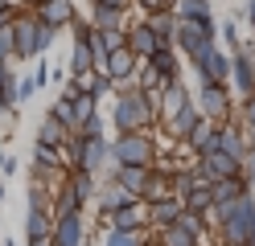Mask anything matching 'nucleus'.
Segmentation results:
<instances>
[{
	"label": "nucleus",
	"mask_w": 255,
	"mask_h": 246,
	"mask_svg": "<svg viewBox=\"0 0 255 246\" xmlns=\"http://www.w3.org/2000/svg\"><path fill=\"white\" fill-rule=\"evenodd\" d=\"M156 98L161 94H148V90H140V86H124L116 94V107H111V123H116L120 131H144L156 115Z\"/></svg>",
	"instance_id": "f257e3e1"
},
{
	"label": "nucleus",
	"mask_w": 255,
	"mask_h": 246,
	"mask_svg": "<svg viewBox=\"0 0 255 246\" xmlns=\"http://www.w3.org/2000/svg\"><path fill=\"white\" fill-rule=\"evenodd\" d=\"M120 164H156V144L148 140V131H120L116 140H111V168H120Z\"/></svg>",
	"instance_id": "f03ea898"
},
{
	"label": "nucleus",
	"mask_w": 255,
	"mask_h": 246,
	"mask_svg": "<svg viewBox=\"0 0 255 246\" xmlns=\"http://www.w3.org/2000/svg\"><path fill=\"white\" fill-rule=\"evenodd\" d=\"M173 45H177L189 62H198L218 45V29H214V21H177V41Z\"/></svg>",
	"instance_id": "7ed1b4c3"
},
{
	"label": "nucleus",
	"mask_w": 255,
	"mask_h": 246,
	"mask_svg": "<svg viewBox=\"0 0 255 246\" xmlns=\"http://www.w3.org/2000/svg\"><path fill=\"white\" fill-rule=\"evenodd\" d=\"M198 111L206 115V119H214V123H227L231 119V82H198Z\"/></svg>",
	"instance_id": "20e7f679"
},
{
	"label": "nucleus",
	"mask_w": 255,
	"mask_h": 246,
	"mask_svg": "<svg viewBox=\"0 0 255 246\" xmlns=\"http://www.w3.org/2000/svg\"><path fill=\"white\" fill-rule=\"evenodd\" d=\"M12 37H17V54L12 58H21V62H33L41 58V21L33 12H17V21H12Z\"/></svg>",
	"instance_id": "39448f33"
},
{
	"label": "nucleus",
	"mask_w": 255,
	"mask_h": 246,
	"mask_svg": "<svg viewBox=\"0 0 255 246\" xmlns=\"http://www.w3.org/2000/svg\"><path fill=\"white\" fill-rule=\"evenodd\" d=\"M231 90L243 98H255V54L251 49H235L231 54Z\"/></svg>",
	"instance_id": "423d86ee"
},
{
	"label": "nucleus",
	"mask_w": 255,
	"mask_h": 246,
	"mask_svg": "<svg viewBox=\"0 0 255 246\" xmlns=\"http://www.w3.org/2000/svg\"><path fill=\"white\" fill-rule=\"evenodd\" d=\"M136 70H140V58L132 54V49H111L107 54V66H103V74L116 82V90H124V86H136Z\"/></svg>",
	"instance_id": "0eeeda50"
},
{
	"label": "nucleus",
	"mask_w": 255,
	"mask_h": 246,
	"mask_svg": "<svg viewBox=\"0 0 255 246\" xmlns=\"http://www.w3.org/2000/svg\"><path fill=\"white\" fill-rule=\"evenodd\" d=\"M194 168L206 176V180H222V176H235L243 168V160H235L231 152H222V148H210V152H202L194 160Z\"/></svg>",
	"instance_id": "6e6552de"
},
{
	"label": "nucleus",
	"mask_w": 255,
	"mask_h": 246,
	"mask_svg": "<svg viewBox=\"0 0 255 246\" xmlns=\"http://www.w3.org/2000/svg\"><path fill=\"white\" fill-rule=\"evenodd\" d=\"M33 16L50 29H66L78 21V8H74V0H33Z\"/></svg>",
	"instance_id": "1a4fd4ad"
},
{
	"label": "nucleus",
	"mask_w": 255,
	"mask_h": 246,
	"mask_svg": "<svg viewBox=\"0 0 255 246\" xmlns=\"http://www.w3.org/2000/svg\"><path fill=\"white\" fill-rule=\"evenodd\" d=\"M198 70V82H231V54H222V49L214 45L206 58H198V62H189Z\"/></svg>",
	"instance_id": "9d476101"
},
{
	"label": "nucleus",
	"mask_w": 255,
	"mask_h": 246,
	"mask_svg": "<svg viewBox=\"0 0 255 246\" xmlns=\"http://www.w3.org/2000/svg\"><path fill=\"white\" fill-rule=\"evenodd\" d=\"M54 246H83L87 242V226H83V209L78 213H66V218H54V234H50Z\"/></svg>",
	"instance_id": "9b49d317"
},
{
	"label": "nucleus",
	"mask_w": 255,
	"mask_h": 246,
	"mask_svg": "<svg viewBox=\"0 0 255 246\" xmlns=\"http://www.w3.org/2000/svg\"><path fill=\"white\" fill-rule=\"evenodd\" d=\"M107 226L111 230H148V201H140V197L128 201L124 209H116L107 218Z\"/></svg>",
	"instance_id": "f8f14e48"
},
{
	"label": "nucleus",
	"mask_w": 255,
	"mask_h": 246,
	"mask_svg": "<svg viewBox=\"0 0 255 246\" xmlns=\"http://www.w3.org/2000/svg\"><path fill=\"white\" fill-rule=\"evenodd\" d=\"M202 123V111H198V103H194V98H189V103L177 111V115H169V119H165V127H169V140H189V131H194Z\"/></svg>",
	"instance_id": "ddd939ff"
},
{
	"label": "nucleus",
	"mask_w": 255,
	"mask_h": 246,
	"mask_svg": "<svg viewBox=\"0 0 255 246\" xmlns=\"http://www.w3.org/2000/svg\"><path fill=\"white\" fill-rule=\"evenodd\" d=\"M128 49L144 62V58H152L156 49H161V41H156V33L148 29V21H136V25H128Z\"/></svg>",
	"instance_id": "4468645a"
},
{
	"label": "nucleus",
	"mask_w": 255,
	"mask_h": 246,
	"mask_svg": "<svg viewBox=\"0 0 255 246\" xmlns=\"http://www.w3.org/2000/svg\"><path fill=\"white\" fill-rule=\"evenodd\" d=\"M95 201H99V218H111L116 209H124L128 201H136V193H128L120 180H107V185L95 193Z\"/></svg>",
	"instance_id": "2eb2a0df"
},
{
	"label": "nucleus",
	"mask_w": 255,
	"mask_h": 246,
	"mask_svg": "<svg viewBox=\"0 0 255 246\" xmlns=\"http://www.w3.org/2000/svg\"><path fill=\"white\" fill-rule=\"evenodd\" d=\"M181 209H185L181 197H161V201H148V226H152V230H165V226L177 222Z\"/></svg>",
	"instance_id": "dca6fc26"
},
{
	"label": "nucleus",
	"mask_w": 255,
	"mask_h": 246,
	"mask_svg": "<svg viewBox=\"0 0 255 246\" xmlns=\"http://www.w3.org/2000/svg\"><path fill=\"white\" fill-rule=\"evenodd\" d=\"M54 234V213L41 209V205H29V218H25V242H45Z\"/></svg>",
	"instance_id": "f3484780"
},
{
	"label": "nucleus",
	"mask_w": 255,
	"mask_h": 246,
	"mask_svg": "<svg viewBox=\"0 0 255 246\" xmlns=\"http://www.w3.org/2000/svg\"><path fill=\"white\" fill-rule=\"evenodd\" d=\"M144 21H148V29L156 33V41H161V45H173V41H177V12H173V8L144 12Z\"/></svg>",
	"instance_id": "a211bd4d"
},
{
	"label": "nucleus",
	"mask_w": 255,
	"mask_h": 246,
	"mask_svg": "<svg viewBox=\"0 0 255 246\" xmlns=\"http://www.w3.org/2000/svg\"><path fill=\"white\" fill-rule=\"evenodd\" d=\"M111 180H120L128 193L144 197V185H148V164H120V168H111Z\"/></svg>",
	"instance_id": "6ab92c4d"
},
{
	"label": "nucleus",
	"mask_w": 255,
	"mask_h": 246,
	"mask_svg": "<svg viewBox=\"0 0 255 246\" xmlns=\"http://www.w3.org/2000/svg\"><path fill=\"white\" fill-rule=\"evenodd\" d=\"M144 62H148V66H152V70L161 74L165 82L181 78V58H177V45H161V49H156L152 58H144Z\"/></svg>",
	"instance_id": "aec40b11"
},
{
	"label": "nucleus",
	"mask_w": 255,
	"mask_h": 246,
	"mask_svg": "<svg viewBox=\"0 0 255 246\" xmlns=\"http://www.w3.org/2000/svg\"><path fill=\"white\" fill-rule=\"evenodd\" d=\"M185 148H189L194 156H202V152H210V148H218V123H214V119H206V115H202V123H198L194 131H189Z\"/></svg>",
	"instance_id": "412c9836"
},
{
	"label": "nucleus",
	"mask_w": 255,
	"mask_h": 246,
	"mask_svg": "<svg viewBox=\"0 0 255 246\" xmlns=\"http://www.w3.org/2000/svg\"><path fill=\"white\" fill-rule=\"evenodd\" d=\"M62 168V148H50V144H33V176H50Z\"/></svg>",
	"instance_id": "4be33fe9"
},
{
	"label": "nucleus",
	"mask_w": 255,
	"mask_h": 246,
	"mask_svg": "<svg viewBox=\"0 0 255 246\" xmlns=\"http://www.w3.org/2000/svg\"><path fill=\"white\" fill-rule=\"evenodd\" d=\"M177 21H214V4L210 0H173Z\"/></svg>",
	"instance_id": "5701e85b"
},
{
	"label": "nucleus",
	"mask_w": 255,
	"mask_h": 246,
	"mask_svg": "<svg viewBox=\"0 0 255 246\" xmlns=\"http://www.w3.org/2000/svg\"><path fill=\"white\" fill-rule=\"evenodd\" d=\"M83 70H95V49L83 33H74V45H70V74H83Z\"/></svg>",
	"instance_id": "b1692460"
},
{
	"label": "nucleus",
	"mask_w": 255,
	"mask_h": 246,
	"mask_svg": "<svg viewBox=\"0 0 255 246\" xmlns=\"http://www.w3.org/2000/svg\"><path fill=\"white\" fill-rule=\"evenodd\" d=\"M124 16H128V12L107 8V4H99V0H91V25H95V29H128Z\"/></svg>",
	"instance_id": "393cba45"
},
{
	"label": "nucleus",
	"mask_w": 255,
	"mask_h": 246,
	"mask_svg": "<svg viewBox=\"0 0 255 246\" xmlns=\"http://www.w3.org/2000/svg\"><path fill=\"white\" fill-rule=\"evenodd\" d=\"M66 140H70V127H66V123H58L54 115H45V123L37 127V144H50V148H62Z\"/></svg>",
	"instance_id": "a878e982"
},
{
	"label": "nucleus",
	"mask_w": 255,
	"mask_h": 246,
	"mask_svg": "<svg viewBox=\"0 0 255 246\" xmlns=\"http://www.w3.org/2000/svg\"><path fill=\"white\" fill-rule=\"evenodd\" d=\"M70 189L78 193V197H83V205L87 201H95V193H99V180H95V172H87V168H70Z\"/></svg>",
	"instance_id": "bb28decb"
},
{
	"label": "nucleus",
	"mask_w": 255,
	"mask_h": 246,
	"mask_svg": "<svg viewBox=\"0 0 255 246\" xmlns=\"http://www.w3.org/2000/svg\"><path fill=\"white\" fill-rule=\"evenodd\" d=\"M17 107V74H12V66L4 62L0 66V115Z\"/></svg>",
	"instance_id": "cd10ccee"
},
{
	"label": "nucleus",
	"mask_w": 255,
	"mask_h": 246,
	"mask_svg": "<svg viewBox=\"0 0 255 246\" xmlns=\"http://www.w3.org/2000/svg\"><path fill=\"white\" fill-rule=\"evenodd\" d=\"M78 209H83V197H78V193L70 189V180H66V185L58 189V197H54L50 213H54V218H66V213H78Z\"/></svg>",
	"instance_id": "c85d7f7f"
},
{
	"label": "nucleus",
	"mask_w": 255,
	"mask_h": 246,
	"mask_svg": "<svg viewBox=\"0 0 255 246\" xmlns=\"http://www.w3.org/2000/svg\"><path fill=\"white\" fill-rule=\"evenodd\" d=\"M156 242H161V246H202V238L189 234V230H181L177 222L165 226V230H156Z\"/></svg>",
	"instance_id": "c756f323"
},
{
	"label": "nucleus",
	"mask_w": 255,
	"mask_h": 246,
	"mask_svg": "<svg viewBox=\"0 0 255 246\" xmlns=\"http://www.w3.org/2000/svg\"><path fill=\"white\" fill-rule=\"evenodd\" d=\"M70 107H74V127H83V123L91 119V115L99 111V98H95V94H83V90H78Z\"/></svg>",
	"instance_id": "7c9ffc66"
},
{
	"label": "nucleus",
	"mask_w": 255,
	"mask_h": 246,
	"mask_svg": "<svg viewBox=\"0 0 255 246\" xmlns=\"http://www.w3.org/2000/svg\"><path fill=\"white\" fill-rule=\"evenodd\" d=\"M214 205V189H210V180L206 185H198L194 193H185V209H194V213H206Z\"/></svg>",
	"instance_id": "2f4dec72"
},
{
	"label": "nucleus",
	"mask_w": 255,
	"mask_h": 246,
	"mask_svg": "<svg viewBox=\"0 0 255 246\" xmlns=\"http://www.w3.org/2000/svg\"><path fill=\"white\" fill-rule=\"evenodd\" d=\"M103 246H144V234H140V230H111L107 226Z\"/></svg>",
	"instance_id": "473e14b6"
},
{
	"label": "nucleus",
	"mask_w": 255,
	"mask_h": 246,
	"mask_svg": "<svg viewBox=\"0 0 255 246\" xmlns=\"http://www.w3.org/2000/svg\"><path fill=\"white\" fill-rule=\"evenodd\" d=\"M177 226L189 230V234H198V238L210 230V226H206V213H194V209H181V213H177Z\"/></svg>",
	"instance_id": "72a5a7b5"
},
{
	"label": "nucleus",
	"mask_w": 255,
	"mask_h": 246,
	"mask_svg": "<svg viewBox=\"0 0 255 246\" xmlns=\"http://www.w3.org/2000/svg\"><path fill=\"white\" fill-rule=\"evenodd\" d=\"M218 37L227 41L231 49H243V33H239V16H231V21H222V25H218Z\"/></svg>",
	"instance_id": "f704fd0d"
},
{
	"label": "nucleus",
	"mask_w": 255,
	"mask_h": 246,
	"mask_svg": "<svg viewBox=\"0 0 255 246\" xmlns=\"http://www.w3.org/2000/svg\"><path fill=\"white\" fill-rule=\"evenodd\" d=\"M239 123H243L247 136L255 140V98H243V103H239Z\"/></svg>",
	"instance_id": "c9c22d12"
},
{
	"label": "nucleus",
	"mask_w": 255,
	"mask_h": 246,
	"mask_svg": "<svg viewBox=\"0 0 255 246\" xmlns=\"http://www.w3.org/2000/svg\"><path fill=\"white\" fill-rule=\"evenodd\" d=\"M74 131H78V136H87V140H91V136H107V131H103V115H99V111H95V115H91V119H87L83 127H74Z\"/></svg>",
	"instance_id": "e433bc0d"
},
{
	"label": "nucleus",
	"mask_w": 255,
	"mask_h": 246,
	"mask_svg": "<svg viewBox=\"0 0 255 246\" xmlns=\"http://www.w3.org/2000/svg\"><path fill=\"white\" fill-rule=\"evenodd\" d=\"M37 90H41V82H37L33 74H29V78H21V82H17V103H25V98H33Z\"/></svg>",
	"instance_id": "4c0bfd02"
},
{
	"label": "nucleus",
	"mask_w": 255,
	"mask_h": 246,
	"mask_svg": "<svg viewBox=\"0 0 255 246\" xmlns=\"http://www.w3.org/2000/svg\"><path fill=\"white\" fill-rule=\"evenodd\" d=\"M239 172H243V176H247V185L255 189V144L247 148V156H243V168H239Z\"/></svg>",
	"instance_id": "58836bf2"
},
{
	"label": "nucleus",
	"mask_w": 255,
	"mask_h": 246,
	"mask_svg": "<svg viewBox=\"0 0 255 246\" xmlns=\"http://www.w3.org/2000/svg\"><path fill=\"white\" fill-rule=\"evenodd\" d=\"M12 172H17V156L0 152V176H12Z\"/></svg>",
	"instance_id": "ea45409f"
},
{
	"label": "nucleus",
	"mask_w": 255,
	"mask_h": 246,
	"mask_svg": "<svg viewBox=\"0 0 255 246\" xmlns=\"http://www.w3.org/2000/svg\"><path fill=\"white\" fill-rule=\"evenodd\" d=\"M99 4H107V8H120V12H128V8L136 4V0H99Z\"/></svg>",
	"instance_id": "a19ab883"
},
{
	"label": "nucleus",
	"mask_w": 255,
	"mask_h": 246,
	"mask_svg": "<svg viewBox=\"0 0 255 246\" xmlns=\"http://www.w3.org/2000/svg\"><path fill=\"white\" fill-rule=\"evenodd\" d=\"M235 16H247V25L255 29V0H247V8H243V12H235Z\"/></svg>",
	"instance_id": "79ce46f5"
},
{
	"label": "nucleus",
	"mask_w": 255,
	"mask_h": 246,
	"mask_svg": "<svg viewBox=\"0 0 255 246\" xmlns=\"http://www.w3.org/2000/svg\"><path fill=\"white\" fill-rule=\"evenodd\" d=\"M0 246H17V242H12V238H4V242H0Z\"/></svg>",
	"instance_id": "37998d69"
},
{
	"label": "nucleus",
	"mask_w": 255,
	"mask_h": 246,
	"mask_svg": "<svg viewBox=\"0 0 255 246\" xmlns=\"http://www.w3.org/2000/svg\"><path fill=\"white\" fill-rule=\"evenodd\" d=\"M29 4H33V0H29Z\"/></svg>",
	"instance_id": "c03bdc74"
}]
</instances>
